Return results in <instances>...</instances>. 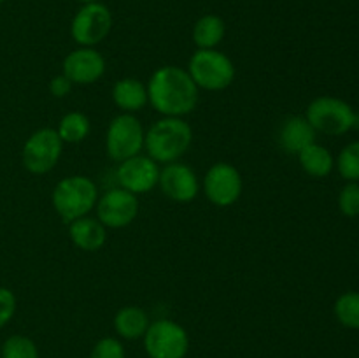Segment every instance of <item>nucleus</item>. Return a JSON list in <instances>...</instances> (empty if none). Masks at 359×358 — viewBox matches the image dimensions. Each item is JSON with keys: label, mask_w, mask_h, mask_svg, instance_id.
Masks as SVG:
<instances>
[{"label": "nucleus", "mask_w": 359, "mask_h": 358, "mask_svg": "<svg viewBox=\"0 0 359 358\" xmlns=\"http://www.w3.org/2000/svg\"><path fill=\"white\" fill-rule=\"evenodd\" d=\"M158 185L168 199L181 204L195 200L200 192V181L196 178V172L189 165L181 164V161H172L160 168Z\"/></svg>", "instance_id": "nucleus-13"}, {"label": "nucleus", "mask_w": 359, "mask_h": 358, "mask_svg": "<svg viewBox=\"0 0 359 358\" xmlns=\"http://www.w3.org/2000/svg\"><path fill=\"white\" fill-rule=\"evenodd\" d=\"M305 118L316 132L326 135H344L359 126V112L351 104L339 97L321 95L307 105Z\"/></svg>", "instance_id": "nucleus-4"}, {"label": "nucleus", "mask_w": 359, "mask_h": 358, "mask_svg": "<svg viewBox=\"0 0 359 358\" xmlns=\"http://www.w3.org/2000/svg\"><path fill=\"white\" fill-rule=\"evenodd\" d=\"M70 241L76 248L93 253L104 248L107 241V228L98 221V218L83 216L69 223Z\"/></svg>", "instance_id": "nucleus-16"}, {"label": "nucleus", "mask_w": 359, "mask_h": 358, "mask_svg": "<svg viewBox=\"0 0 359 358\" xmlns=\"http://www.w3.org/2000/svg\"><path fill=\"white\" fill-rule=\"evenodd\" d=\"M297 157L302 168L311 178H326L332 174L333 167H335V158H333L332 151L318 142H312L311 146L302 150Z\"/></svg>", "instance_id": "nucleus-20"}, {"label": "nucleus", "mask_w": 359, "mask_h": 358, "mask_svg": "<svg viewBox=\"0 0 359 358\" xmlns=\"http://www.w3.org/2000/svg\"><path fill=\"white\" fill-rule=\"evenodd\" d=\"M53 207L63 223L88 216L95 209L98 200V188L88 175H69L56 183L53 190Z\"/></svg>", "instance_id": "nucleus-3"}, {"label": "nucleus", "mask_w": 359, "mask_h": 358, "mask_svg": "<svg viewBox=\"0 0 359 358\" xmlns=\"http://www.w3.org/2000/svg\"><path fill=\"white\" fill-rule=\"evenodd\" d=\"M72 86H74L72 81H70L67 76H63V74H58V76L53 77V79L49 81V84H48L49 93H51L53 97H56V98L67 97V95L72 91Z\"/></svg>", "instance_id": "nucleus-28"}, {"label": "nucleus", "mask_w": 359, "mask_h": 358, "mask_svg": "<svg viewBox=\"0 0 359 358\" xmlns=\"http://www.w3.org/2000/svg\"><path fill=\"white\" fill-rule=\"evenodd\" d=\"M193 142V130L182 118L163 116L144 135V150L156 164L177 161Z\"/></svg>", "instance_id": "nucleus-2"}, {"label": "nucleus", "mask_w": 359, "mask_h": 358, "mask_svg": "<svg viewBox=\"0 0 359 358\" xmlns=\"http://www.w3.org/2000/svg\"><path fill=\"white\" fill-rule=\"evenodd\" d=\"M62 74L74 84H93L105 74V58L95 48L79 46L63 58Z\"/></svg>", "instance_id": "nucleus-14"}, {"label": "nucleus", "mask_w": 359, "mask_h": 358, "mask_svg": "<svg viewBox=\"0 0 359 358\" xmlns=\"http://www.w3.org/2000/svg\"><path fill=\"white\" fill-rule=\"evenodd\" d=\"M335 318L346 329L359 330V291H346L333 305Z\"/></svg>", "instance_id": "nucleus-22"}, {"label": "nucleus", "mask_w": 359, "mask_h": 358, "mask_svg": "<svg viewBox=\"0 0 359 358\" xmlns=\"http://www.w3.org/2000/svg\"><path fill=\"white\" fill-rule=\"evenodd\" d=\"M244 181L235 165L228 161H217L210 165L203 178V192L210 204L217 207H230L241 199Z\"/></svg>", "instance_id": "nucleus-10"}, {"label": "nucleus", "mask_w": 359, "mask_h": 358, "mask_svg": "<svg viewBox=\"0 0 359 358\" xmlns=\"http://www.w3.org/2000/svg\"><path fill=\"white\" fill-rule=\"evenodd\" d=\"M186 70L196 86L207 91L226 90L235 79L233 62L217 49H196Z\"/></svg>", "instance_id": "nucleus-5"}, {"label": "nucleus", "mask_w": 359, "mask_h": 358, "mask_svg": "<svg viewBox=\"0 0 359 358\" xmlns=\"http://www.w3.org/2000/svg\"><path fill=\"white\" fill-rule=\"evenodd\" d=\"M97 218L105 228H125L135 221L139 214V199L128 190L112 188L107 190L97 200Z\"/></svg>", "instance_id": "nucleus-11"}, {"label": "nucleus", "mask_w": 359, "mask_h": 358, "mask_svg": "<svg viewBox=\"0 0 359 358\" xmlns=\"http://www.w3.org/2000/svg\"><path fill=\"white\" fill-rule=\"evenodd\" d=\"M18 300L13 290L6 286H0V330L13 319L14 312H16Z\"/></svg>", "instance_id": "nucleus-27"}, {"label": "nucleus", "mask_w": 359, "mask_h": 358, "mask_svg": "<svg viewBox=\"0 0 359 358\" xmlns=\"http://www.w3.org/2000/svg\"><path fill=\"white\" fill-rule=\"evenodd\" d=\"M149 104L161 116L182 118L195 111L198 104V86L188 70L165 65L154 70L147 83Z\"/></svg>", "instance_id": "nucleus-1"}, {"label": "nucleus", "mask_w": 359, "mask_h": 358, "mask_svg": "<svg viewBox=\"0 0 359 358\" xmlns=\"http://www.w3.org/2000/svg\"><path fill=\"white\" fill-rule=\"evenodd\" d=\"M339 209L344 216H359V183L347 181L339 193Z\"/></svg>", "instance_id": "nucleus-25"}, {"label": "nucleus", "mask_w": 359, "mask_h": 358, "mask_svg": "<svg viewBox=\"0 0 359 358\" xmlns=\"http://www.w3.org/2000/svg\"><path fill=\"white\" fill-rule=\"evenodd\" d=\"M0 358H2V343H0Z\"/></svg>", "instance_id": "nucleus-30"}, {"label": "nucleus", "mask_w": 359, "mask_h": 358, "mask_svg": "<svg viewBox=\"0 0 359 358\" xmlns=\"http://www.w3.org/2000/svg\"><path fill=\"white\" fill-rule=\"evenodd\" d=\"M116 178L121 188L128 190L133 195L147 193L158 185L160 179V167L153 158L146 154H137L128 160L119 161V167L116 171Z\"/></svg>", "instance_id": "nucleus-12"}, {"label": "nucleus", "mask_w": 359, "mask_h": 358, "mask_svg": "<svg viewBox=\"0 0 359 358\" xmlns=\"http://www.w3.org/2000/svg\"><path fill=\"white\" fill-rule=\"evenodd\" d=\"M90 130H91V123L90 118L86 114L79 111H72V112H67L58 123V132L60 139L67 144H77V142H83L88 135H90Z\"/></svg>", "instance_id": "nucleus-21"}, {"label": "nucleus", "mask_w": 359, "mask_h": 358, "mask_svg": "<svg viewBox=\"0 0 359 358\" xmlns=\"http://www.w3.org/2000/svg\"><path fill=\"white\" fill-rule=\"evenodd\" d=\"M112 102L126 114L142 111L147 105V86L135 77H123L112 86Z\"/></svg>", "instance_id": "nucleus-17"}, {"label": "nucleus", "mask_w": 359, "mask_h": 358, "mask_svg": "<svg viewBox=\"0 0 359 358\" xmlns=\"http://www.w3.org/2000/svg\"><path fill=\"white\" fill-rule=\"evenodd\" d=\"M90 358H126L125 346L116 337H102L91 350Z\"/></svg>", "instance_id": "nucleus-26"}, {"label": "nucleus", "mask_w": 359, "mask_h": 358, "mask_svg": "<svg viewBox=\"0 0 359 358\" xmlns=\"http://www.w3.org/2000/svg\"><path fill=\"white\" fill-rule=\"evenodd\" d=\"M318 132L305 116H290L279 128V146L287 154H298L302 150L316 142Z\"/></svg>", "instance_id": "nucleus-15"}, {"label": "nucleus", "mask_w": 359, "mask_h": 358, "mask_svg": "<svg viewBox=\"0 0 359 358\" xmlns=\"http://www.w3.org/2000/svg\"><path fill=\"white\" fill-rule=\"evenodd\" d=\"M335 167L346 181L359 183V139L349 142L340 151Z\"/></svg>", "instance_id": "nucleus-23"}, {"label": "nucleus", "mask_w": 359, "mask_h": 358, "mask_svg": "<svg viewBox=\"0 0 359 358\" xmlns=\"http://www.w3.org/2000/svg\"><path fill=\"white\" fill-rule=\"evenodd\" d=\"M144 132L142 123L135 114L121 112L109 123L105 133V150L111 160L123 161L137 157L144 150Z\"/></svg>", "instance_id": "nucleus-7"}, {"label": "nucleus", "mask_w": 359, "mask_h": 358, "mask_svg": "<svg viewBox=\"0 0 359 358\" xmlns=\"http://www.w3.org/2000/svg\"><path fill=\"white\" fill-rule=\"evenodd\" d=\"M226 34L224 20L217 14H203L193 27V42L198 49H216Z\"/></svg>", "instance_id": "nucleus-19"}, {"label": "nucleus", "mask_w": 359, "mask_h": 358, "mask_svg": "<svg viewBox=\"0 0 359 358\" xmlns=\"http://www.w3.org/2000/svg\"><path fill=\"white\" fill-rule=\"evenodd\" d=\"M63 140L60 139L56 128H39L25 140L21 160L23 167L30 174H48L58 165L63 151Z\"/></svg>", "instance_id": "nucleus-8"}, {"label": "nucleus", "mask_w": 359, "mask_h": 358, "mask_svg": "<svg viewBox=\"0 0 359 358\" xmlns=\"http://www.w3.org/2000/svg\"><path fill=\"white\" fill-rule=\"evenodd\" d=\"M2 358H39V347L30 337L14 333L2 343Z\"/></svg>", "instance_id": "nucleus-24"}, {"label": "nucleus", "mask_w": 359, "mask_h": 358, "mask_svg": "<svg viewBox=\"0 0 359 358\" xmlns=\"http://www.w3.org/2000/svg\"><path fill=\"white\" fill-rule=\"evenodd\" d=\"M151 319L139 305H125L114 316V330L121 339H142Z\"/></svg>", "instance_id": "nucleus-18"}, {"label": "nucleus", "mask_w": 359, "mask_h": 358, "mask_svg": "<svg viewBox=\"0 0 359 358\" xmlns=\"http://www.w3.org/2000/svg\"><path fill=\"white\" fill-rule=\"evenodd\" d=\"M77 2H81L84 6V4H95V2H100V0H77Z\"/></svg>", "instance_id": "nucleus-29"}, {"label": "nucleus", "mask_w": 359, "mask_h": 358, "mask_svg": "<svg viewBox=\"0 0 359 358\" xmlns=\"http://www.w3.org/2000/svg\"><path fill=\"white\" fill-rule=\"evenodd\" d=\"M112 28V13L102 2L84 4L70 23V35L83 48L100 44Z\"/></svg>", "instance_id": "nucleus-9"}, {"label": "nucleus", "mask_w": 359, "mask_h": 358, "mask_svg": "<svg viewBox=\"0 0 359 358\" xmlns=\"http://www.w3.org/2000/svg\"><path fill=\"white\" fill-rule=\"evenodd\" d=\"M142 339L149 358H186L189 351L188 332L174 319L151 321Z\"/></svg>", "instance_id": "nucleus-6"}, {"label": "nucleus", "mask_w": 359, "mask_h": 358, "mask_svg": "<svg viewBox=\"0 0 359 358\" xmlns=\"http://www.w3.org/2000/svg\"><path fill=\"white\" fill-rule=\"evenodd\" d=\"M4 2H6V0H0V4H4Z\"/></svg>", "instance_id": "nucleus-31"}]
</instances>
